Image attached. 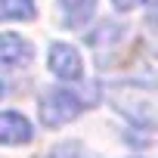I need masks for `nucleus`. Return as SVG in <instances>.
Wrapping results in <instances>:
<instances>
[{"label":"nucleus","instance_id":"obj_6","mask_svg":"<svg viewBox=\"0 0 158 158\" xmlns=\"http://www.w3.org/2000/svg\"><path fill=\"white\" fill-rule=\"evenodd\" d=\"M62 10V25L65 28H84L93 13H96V0H56Z\"/></svg>","mask_w":158,"mask_h":158},{"label":"nucleus","instance_id":"obj_10","mask_svg":"<svg viewBox=\"0 0 158 158\" xmlns=\"http://www.w3.org/2000/svg\"><path fill=\"white\" fill-rule=\"evenodd\" d=\"M146 0H112V6L118 10V13H130V10H136V6H143Z\"/></svg>","mask_w":158,"mask_h":158},{"label":"nucleus","instance_id":"obj_11","mask_svg":"<svg viewBox=\"0 0 158 158\" xmlns=\"http://www.w3.org/2000/svg\"><path fill=\"white\" fill-rule=\"evenodd\" d=\"M3 93H6V90H3V84H0V96H3Z\"/></svg>","mask_w":158,"mask_h":158},{"label":"nucleus","instance_id":"obj_9","mask_svg":"<svg viewBox=\"0 0 158 158\" xmlns=\"http://www.w3.org/2000/svg\"><path fill=\"white\" fill-rule=\"evenodd\" d=\"M44 158H81V146L77 143H62V146L50 149Z\"/></svg>","mask_w":158,"mask_h":158},{"label":"nucleus","instance_id":"obj_7","mask_svg":"<svg viewBox=\"0 0 158 158\" xmlns=\"http://www.w3.org/2000/svg\"><path fill=\"white\" fill-rule=\"evenodd\" d=\"M37 16L34 0H0V22H28Z\"/></svg>","mask_w":158,"mask_h":158},{"label":"nucleus","instance_id":"obj_2","mask_svg":"<svg viewBox=\"0 0 158 158\" xmlns=\"http://www.w3.org/2000/svg\"><path fill=\"white\" fill-rule=\"evenodd\" d=\"M112 106L133 124L139 127H152V115H155V102H152V90L149 87H133V84H115L109 90Z\"/></svg>","mask_w":158,"mask_h":158},{"label":"nucleus","instance_id":"obj_1","mask_svg":"<svg viewBox=\"0 0 158 158\" xmlns=\"http://www.w3.org/2000/svg\"><path fill=\"white\" fill-rule=\"evenodd\" d=\"M84 109V99L71 93V90H62V87H53V90H44L40 99H37V115H40V124L50 127V130H59L65 124H71Z\"/></svg>","mask_w":158,"mask_h":158},{"label":"nucleus","instance_id":"obj_4","mask_svg":"<svg viewBox=\"0 0 158 158\" xmlns=\"http://www.w3.org/2000/svg\"><path fill=\"white\" fill-rule=\"evenodd\" d=\"M47 62H50V71L59 81H77V77L84 74V59L71 44H53Z\"/></svg>","mask_w":158,"mask_h":158},{"label":"nucleus","instance_id":"obj_8","mask_svg":"<svg viewBox=\"0 0 158 158\" xmlns=\"http://www.w3.org/2000/svg\"><path fill=\"white\" fill-rule=\"evenodd\" d=\"M124 34H127V28H124V25H118V22H102V25L87 37V44H90L93 50H99L102 44L115 47V44H121V40H124Z\"/></svg>","mask_w":158,"mask_h":158},{"label":"nucleus","instance_id":"obj_5","mask_svg":"<svg viewBox=\"0 0 158 158\" xmlns=\"http://www.w3.org/2000/svg\"><path fill=\"white\" fill-rule=\"evenodd\" d=\"M31 136L34 127L22 112H0V146H25Z\"/></svg>","mask_w":158,"mask_h":158},{"label":"nucleus","instance_id":"obj_3","mask_svg":"<svg viewBox=\"0 0 158 158\" xmlns=\"http://www.w3.org/2000/svg\"><path fill=\"white\" fill-rule=\"evenodd\" d=\"M34 62V44L22 34H0V71H22Z\"/></svg>","mask_w":158,"mask_h":158}]
</instances>
